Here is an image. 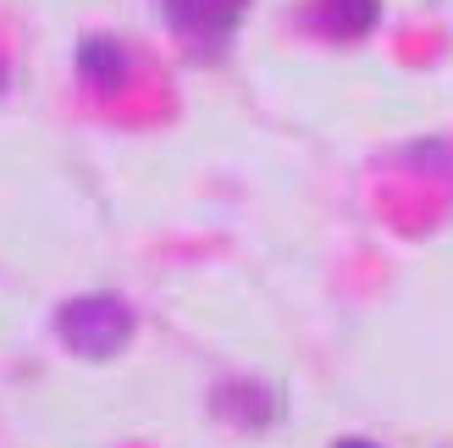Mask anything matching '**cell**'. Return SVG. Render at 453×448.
I'll list each match as a JSON object with an SVG mask.
<instances>
[{
    "instance_id": "6da1fadb",
    "label": "cell",
    "mask_w": 453,
    "mask_h": 448,
    "mask_svg": "<svg viewBox=\"0 0 453 448\" xmlns=\"http://www.w3.org/2000/svg\"><path fill=\"white\" fill-rule=\"evenodd\" d=\"M56 332L83 360H111L133 338V310L117 294H83V299H66L56 310Z\"/></svg>"
},
{
    "instance_id": "7a4b0ae2",
    "label": "cell",
    "mask_w": 453,
    "mask_h": 448,
    "mask_svg": "<svg viewBox=\"0 0 453 448\" xmlns=\"http://www.w3.org/2000/svg\"><path fill=\"white\" fill-rule=\"evenodd\" d=\"M161 6H166V22L194 50H221L233 39L238 17L249 12V0H161Z\"/></svg>"
},
{
    "instance_id": "3957f363",
    "label": "cell",
    "mask_w": 453,
    "mask_h": 448,
    "mask_svg": "<svg viewBox=\"0 0 453 448\" xmlns=\"http://www.w3.org/2000/svg\"><path fill=\"white\" fill-rule=\"evenodd\" d=\"M78 73L95 83V89H117L127 78V50L117 39H83V50H78Z\"/></svg>"
},
{
    "instance_id": "277c9868",
    "label": "cell",
    "mask_w": 453,
    "mask_h": 448,
    "mask_svg": "<svg viewBox=\"0 0 453 448\" xmlns=\"http://www.w3.org/2000/svg\"><path fill=\"white\" fill-rule=\"evenodd\" d=\"M315 17H321V28L337 34V39H359L376 22V0H321L315 6Z\"/></svg>"
},
{
    "instance_id": "5b68a950",
    "label": "cell",
    "mask_w": 453,
    "mask_h": 448,
    "mask_svg": "<svg viewBox=\"0 0 453 448\" xmlns=\"http://www.w3.org/2000/svg\"><path fill=\"white\" fill-rule=\"evenodd\" d=\"M337 448H376V443H365V437H349V443H337Z\"/></svg>"
}]
</instances>
